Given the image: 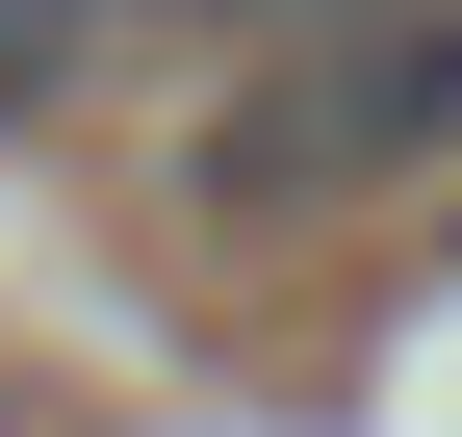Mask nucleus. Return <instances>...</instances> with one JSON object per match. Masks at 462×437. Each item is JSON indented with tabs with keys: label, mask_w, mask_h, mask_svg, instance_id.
I'll return each instance as SVG.
<instances>
[{
	"label": "nucleus",
	"mask_w": 462,
	"mask_h": 437,
	"mask_svg": "<svg viewBox=\"0 0 462 437\" xmlns=\"http://www.w3.org/2000/svg\"><path fill=\"white\" fill-rule=\"evenodd\" d=\"M0 437H26V386H0Z\"/></svg>",
	"instance_id": "obj_4"
},
{
	"label": "nucleus",
	"mask_w": 462,
	"mask_h": 437,
	"mask_svg": "<svg viewBox=\"0 0 462 437\" xmlns=\"http://www.w3.org/2000/svg\"><path fill=\"white\" fill-rule=\"evenodd\" d=\"M180 181L231 206V232H309V206L462 181V0H309V26H257Z\"/></svg>",
	"instance_id": "obj_1"
},
{
	"label": "nucleus",
	"mask_w": 462,
	"mask_h": 437,
	"mask_svg": "<svg viewBox=\"0 0 462 437\" xmlns=\"http://www.w3.org/2000/svg\"><path fill=\"white\" fill-rule=\"evenodd\" d=\"M78 51H103V0H0V129H51V103H78Z\"/></svg>",
	"instance_id": "obj_2"
},
{
	"label": "nucleus",
	"mask_w": 462,
	"mask_h": 437,
	"mask_svg": "<svg viewBox=\"0 0 462 437\" xmlns=\"http://www.w3.org/2000/svg\"><path fill=\"white\" fill-rule=\"evenodd\" d=\"M103 26H180V51H257V26H309V0H103Z\"/></svg>",
	"instance_id": "obj_3"
}]
</instances>
